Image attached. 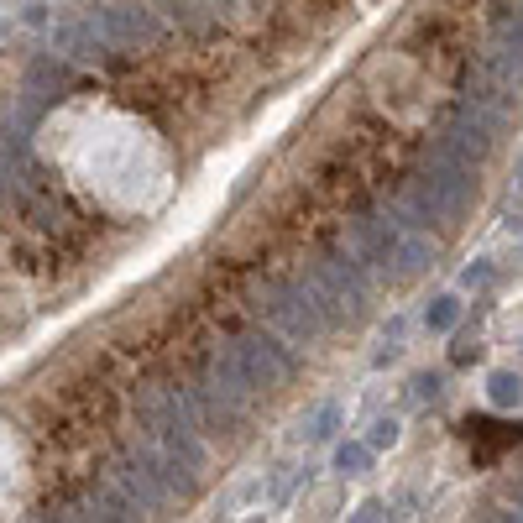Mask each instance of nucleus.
<instances>
[{"label":"nucleus","instance_id":"nucleus-17","mask_svg":"<svg viewBox=\"0 0 523 523\" xmlns=\"http://www.w3.org/2000/svg\"><path fill=\"white\" fill-rule=\"evenodd\" d=\"M367 466H372V445H340L335 450V471L340 476H361Z\"/></svg>","mask_w":523,"mask_h":523},{"label":"nucleus","instance_id":"nucleus-22","mask_svg":"<svg viewBox=\"0 0 523 523\" xmlns=\"http://www.w3.org/2000/svg\"><path fill=\"white\" fill-rule=\"evenodd\" d=\"M388 513H393V508H388V503H367V508H361V513H356V518H388Z\"/></svg>","mask_w":523,"mask_h":523},{"label":"nucleus","instance_id":"nucleus-21","mask_svg":"<svg viewBox=\"0 0 523 523\" xmlns=\"http://www.w3.org/2000/svg\"><path fill=\"white\" fill-rule=\"evenodd\" d=\"M461 283H466V288H487V283H492V267H487V262L466 267V272H461Z\"/></svg>","mask_w":523,"mask_h":523},{"label":"nucleus","instance_id":"nucleus-9","mask_svg":"<svg viewBox=\"0 0 523 523\" xmlns=\"http://www.w3.org/2000/svg\"><path fill=\"white\" fill-rule=\"evenodd\" d=\"M53 53H63L68 63H105L116 58V42L100 27V11H68L53 27Z\"/></svg>","mask_w":523,"mask_h":523},{"label":"nucleus","instance_id":"nucleus-10","mask_svg":"<svg viewBox=\"0 0 523 523\" xmlns=\"http://www.w3.org/2000/svg\"><path fill=\"white\" fill-rule=\"evenodd\" d=\"M100 27L110 32L116 53H147L163 42V16L136 6V0H121V6H100Z\"/></svg>","mask_w":523,"mask_h":523},{"label":"nucleus","instance_id":"nucleus-11","mask_svg":"<svg viewBox=\"0 0 523 523\" xmlns=\"http://www.w3.org/2000/svg\"><path fill=\"white\" fill-rule=\"evenodd\" d=\"M482 63L492 68L497 79H508L518 95H523V16H503L487 37V53Z\"/></svg>","mask_w":523,"mask_h":523},{"label":"nucleus","instance_id":"nucleus-20","mask_svg":"<svg viewBox=\"0 0 523 523\" xmlns=\"http://www.w3.org/2000/svg\"><path fill=\"white\" fill-rule=\"evenodd\" d=\"M414 398H419V403H440V398H445V377H440V372L414 377Z\"/></svg>","mask_w":523,"mask_h":523},{"label":"nucleus","instance_id":"nucleus-19","mask_svg":"<svg viewBox=\"0 0 523 523\" xmlns=\"http://www.w3.org/2000/svg\"><path fill=\"white\" fill-rule=\"evenodd\" d=\"M398 351H403V320H393L388 330H382V346H377V356H372V361H377V367H388V361H393Z\"/></svg>","mask_w":523,"mask_h":523},{"label":"nucleus","instance_id":"nucleus-3","mask_svg":"<svg viewBox=\"0 0 523 523\" xmlns=\"http://www.w3.org/2000/svg\"><path fill=\"white\" fill-rule=\"evenodd\" d=\"M304 283L320 299V314L330 320V330H351L372 314V272L351 246H335V252H314L304 262Z\"/></svg>","mask_w":523,"mask_h":523},{"label":"nucleus","instance_id":"nucleus-18","mask_svg":"<svg viewBox=\"0 0 523 523\" xmlns=\"http://www.w3.org/2000/svg\"><path fill=\"white\" fill-rule=\"evenodd\" d=\"M398 429H403V424H398L393 414L372 419V429H367V445H372V450H388V445H398Z\"/></svg>","mask_w":523,"mask_h":523},{"label":"nucleus","instance_id":"nucleus-23","mask_svg":"<svg viewBox=\"0 0 523 523\" xmlns=\"http://www.w3.org/2000/svg\"><path fill=\"white\" fill-rule=\"evenodd\" d=\"M518 178H523V168H518Z\"/></svg>","mask_w":523,"mask_h":523},{"label":"nucleus","instance_id":"nucleus-13","mask_svg":"<svg viewBox=\"0 0 523 523\" xmlns=\"http://www.w3.org/2000/svg\"><path fill=\"white\" fill-rule=\"evenodd\" d=\"M346 424V403H335V398H320L309 408V414L293 424V440H309V445H320V440H330L335 429Z\"/></svg>","mask_w":523,"mask_h":523},{"label":"nucleus","instance_id":"nucleus-1","mask_svg":"<svg viewBox=\"0 0 523 523\" xmlns=\"http://www.w3.org/2000/svg\"><path fill=\"white\" fill-rule=\"evenodd\" d=\"M403 215L414 225H435V231H456L476 204V163H466L461 152H450L445 142L429 136L424 163L414 168V178H403Z\"/></svg>","mask_w":523,"mask_h":523},{"label":"nucleus","instance_id":"nucleus-16","mask_svg":"<svg viewBox=\"0 0 523 523\" xmlns=\"http://www.w3.org/2000/svg\"><path fill=\"white\" fill-rule=\"evenodd\" d=\"M456 320H461V299H456V293H440V299L429 304V314H424V330L445 335V330H456Z\"/></svg>","mask_w":523,"mask_h":523},{"label":"nucleus","instance_id":"nucleus-6","mask_svg":"<svg viewBox=\"0 0 523 523\" xmlns=\"http://www.w3.org/2000/svg\"><path fill=\"white\" fill-rule=\"evenodd\" d=\"M508 116L513 110H497V105H476L461 95V105L450 110V121L435 131V142H445L450 152H461L466 163L482 168L487 157L497 152V142H503V131H508Z\"/></svg>","mask_w":523,"mask_h":523},{"label":"nucleus","instance_id":"nucleus-7","mask_svg":"<svg viewBox=\"0 0 523 523\" xmlns=\"http://www.w3.org/2000/svg\"><path fill=\"white\" fill-rule=\"evenodd\" d=\"M110 476H116V482L136 497V508L142 513H168L178 497V482H173V471H168V461L157 456V445L152 440H142V445H131L126 456L110 466Z\"/></svg>","mask_w":523,"mask_h":523},{"label":"nucleus","instance_id":"nucleus-15","mask_svg":"<svg viewBox=\"0 0 523 523\" xmlns=\"http://www.w3.org/2000/svg\"><path fill=\"white\" fill-rule=\"evenodd\" d=\"M487 398H492V408H523V372H492Z\"/></svg>","mask_w":523,"mask_h":523},{"label":"nucleus","instance_id":"nucleus-5","mask_svg":"<svg viewBox=\"0 0 523 523\" xmlns=\"http://www.w3.org/2000/svg\"><path fill=\"white\" fill-rule=\"evenodd\" d=\"M408 220L403 204H372V210H356L351 215V231H346V246L367 262L372 278L388 283L393 278V257H398V241L408 236Z\"/></svg>","mask_w":523,"mask_h":523},{"label":"nucleus","instance_id":"nucleus-2","mask_svg":"<svg viewBox=\"0 0 523 523\" xmlns=\"http://www.w3.org/2000/svg\"><path fill=\"white\" fill-rule=\"evenodd\" d=\"M184 393L194 403V419H199L204 435H241V424L252 419V408L262 398V388L241 372V361L231 356V346L204 361V372L189 382Z\"/></svg>","mask_w":523,"mask_h":523},{"label":"nucleus","instance_id":"nucleus-14","mask_svg":"<svg viewBox=\"0 0 523 523\" xmlns=\"http://www.w3.org/2000/svg\"><path fill=\"white\" fill-rule=\"evenodd\" d=\"M74 84V68H68V58L63 53H42V58H32L27 63V89H37V95H63V89Z\"/></svg>","mask_w":523,"mask_h":523},{"label":"nucleus","instance_id":"nucleus-8","mask_svg":"<svg viewBox=\"0 0 523 523\" xmlns=\"http://www.w3.org/2000/svg\"><path fill=\"white\" fill-rule=\"evenodd\" d=\"M231 356L241 361V372L252 377L262 393H278V388H288V382L299 377V356L283 346L278 330H246V335H236L231 340Z\"/></svg>","mask_w":523,"mask_h":523},{"label":"nucleus","instance_id":"nucleus-12","mask_svg":"<svg viewBox=\"0 0 523 523\" xmlns=\"http://www.w3.org/2000/svg\"><path fill=\"white\" fill-rule=\"evenodd\" d=\"M435 262H440V241L429 236V225H408V236L398 241V257H393V278L388 283H414Z\"/></svg>","mask_w":523,"mask_h":523},{"label":"nucleus","instance_id":"nucleus-4","mask_svg":"<svg viewBox=\"0 0 523 523\" xmlns=\"http://www.w3.org/2000/svg\"><path fill=\"white\" fill-rule=\"evenodd\" d=\"M257 314L288 346H314V340L330 330V320L320 314V299H314L309 283H304V272L299 278H267L257 288Z\"/></svg>","mask_w":523,"mask_h":523}]
</instances>
